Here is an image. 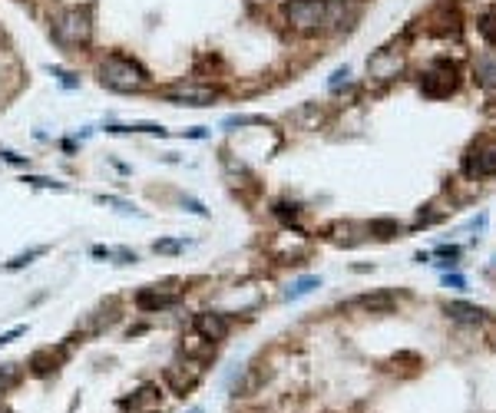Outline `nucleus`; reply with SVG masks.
Instances as JSON below:
<instances>
[{"mask_svg":"<svg viewBox=\"0 0 496 413\" xmlns=\"http://www.w3.org/2000/svg\"><path fill=\"white\" fill-rule=\"evenodd\" d=\"M338 10L341 3L338 0H285L282 3V14L298 33H311V30H321L338 20Z\"/></svg>","mask_w":496,"mask_h":413,"instance_id":"f257e3e1","label":"nucleus"},{"mask_svg":"<svg viewBox=\"0 0 496 413\" xmlns=\"http://www.w3.org/2000/svg\"><path fill=\"white\" fill-rule=\"evenodd\" d=\"M100 80L116 93H136V89H143L149 83L146 70L129 57H106L103 66H100Z\"/></svg>","mask_w":496,"mask_h":413,"instance_id":"f03ea898","label":"nucleus"},{"mask_svg":"<svg viewBox=\"0 0 496 413\" xmlns=\"http://www.w3.org/2000/svg\"><path fill=\"white\" fill-rule=\"evenodd\" d=\"M202 374H205L202 360H196V357H179V360H172V364L163 370V380L176 397H185V394L196 390V384L202 380Z\"/></svg>","mask_w":496,"mask_h":413,"instance_id":"7ed1b4c3","label":"nucleus"},{"mask_svg":"<svg viewBox=\"0 0 496 413\" xmlns=\"http://www.w3.org/2000/svg\"><path fill=\"white\" fill-rule=\"evenodd\" d=\"M53 33H57V40H60L63 46H83L90 44L93 37V20L86 10H63L60 20L53 24Z\"/></svg>","mask_w":496,"mask_h":413,"instance_id":"20e7f679","label":"nucleus"},{"mask_svg":"<svg viewBox=\"0 0 496 413\" xmlns=\"http://www.w3.org/2000/svg\"><path fill=\"white\" fill-rule=\"evenodd\" d=\"M165 100L179 106H212L219 100V93L212 86H196V83H179V86L165 89Z\"/></svg>","mask_w":496,"mask_h":413,"instance_id":"39448f33","label":"nucleus"},{"mask_svg":"<svg viewBox=\"0 0 496 413\" xmlns=\"http://www.w3.org/2000/svg\"><path fill=\"white\" fill-rule=\"evenodd\" d=\"M196 334H202L205 340H226L228 338V318L219 311H202L196 314Z\"/></svg>","mask_w":496,"mask_h":413,"instance_id":"423d86ee","label":"nucleus"},{"mask_svg":"<svg viewBox=\"0 0 496 413\" xmlns=\"http://www.w3.org/2000/svg\"><path fill=\"white\" fill-rule=\"evenodd\" d=\"M466 176H480V178H486V176H496V139L493 143H483L470 159H466Z\"/></svg>","mask_w":496,"mask_h":413,"instance_id":"0eeeda50","label":"nucleus"},{"mask_svg":"<svg viewBox=\"0 0 496 413\" xmlns=\"http://www.w3.org/2000/svg\"><path fill=\"white\" fill-rule=\"evenodd\" d=\"M176 304V291L172 288H146V291H139L136 295V308L146 311V314H156V311H165Z\"/></svg>","mask_w":496,"mask_h":413,"instance_id":"6e6552de","label":"nucleus"},{"mask_svg":"<svg viewBox=\"0 0 496 413\" xmlns=\"http://www.w3.org/2000/svg\"><path fill=\"white\" fill-rule=\"evenodd\" d=\"M129 407L136 413H156L163 410V397H159V387L156 384H143L133 390V397H129Z\"/></svg>","mask_w":496,"mask_h":413,"instance_id":"1a4fd4ad","label":"nucleus"},{"mask_svg":"<svg viewBox=\"0 0 496 413\" xmlns=\"http://www.w3.org/2000/svg\"><path fill=\"white\" fill-rule=\"evenodd\" d=\"M457 70H450V73H440V70H430V73L423 76V93L427 96H447V93H453V86H457Z\"/></svg>","mask_w":496,"mask_h":413,"instance_id":"9d476101","label":"nucleus"},{"mask_svg":"<svg viewBox=\"0 0 496 413\" xmlns=\"http://www.w3.org/2000/svg\"><path fill=\"white\" fill-rule=\"evenodd\" d=\"M60 360H63V354H57L53 347H44V351H37V354L30 357V364H27V367H30L33 377H50L53 370L60 367Z\"/></svg>","mask_w":496,"mask_h":413,"instance_id":"9b49d317","label":"nucleus"},{"mask_svg":"<svg viewBox=\"0 0 496 413\" xmlns=\"http://www.w3.org/2000/svg\"><path fill=\"white\" fill-rule=\"evenodd\" d=\"M447 314H450L453 321H460V324H480V321H486V311L473 308V304H463V301H450Z\"/></svg>","mask_w":496,"mask_h":413,"instance_id":"f8f14e48","label":"nucleus"},{"mask_svg":"<svg viewBox=\"0 0 496 413\" xmlns=\"http://www.w3.org/2000/svg\"><path fill=\"white\" fill-rule=\"evenodd\" d=\"M367 66H371V73H374L377 80H391V76H397V70H401V57L380 53V57H374Z\"/></svg>","mask_w":496,"mask_h":413,"instance_id":"ddd939ff","label":"nucleus"},{"mask_svg":"<svg viewBox=\"0 0 496 413\" xmlns=\"http://www.w3.org/2000/svg\"><path fill=\"white\" fill-rule=\"evenodd\" d=\"M318 284H321V278H315V275H311V278H301V281H295V284H291V288L285 291V301H298V297L311 295V291H315Z\"/></svg>","mask_w":496,"mask_h":413,"instance_id":"4468645a","label":"nucleus"},{"mask_svg":"<svg viewBox=\"0 0 496 413\" xmlns=\"http://www.w3.org/2000/svg\"><path fill=\"white\" fill-rule=\"evenodd\" d=\"M291 122L301 126V129H311L315 122H321V109L318 106H301L298 113H291Z\"/></svg>","mask_w":496,"mask_h":413,"instance_id":"2eb2a0df","label":"nucleus"},{"mask_svg":"<svg viewBox=\"0 0 496 413\" xmlns=\"http://www.w3.org/2000/svg\"><path fill=\"white\" fill-rule=\"evenodd\" d=\"M17 380H20V370H17V364H3V367H0V397H3L7 390H14Z\"/></svg>","mask_w":496,"mask_h":413,"instance_id":"dca6fc26","label":"nucleus"},{"mask_svg":"<svg viewBox=\"0 0 496 413\" xmlns=\"http://www.w3.org/2000/svg\"><path fill=\"white\" fill-rule=\"evenodd\" d=\"M235 126H268V119L265 116H228L226 129H235Z\"/></svg>","mask_w":496,"mask_h":413,"instance_id":"f3484780","label":"nucleus"},{"mask_svg":"<svg viewBox=\"0 0 496 413\" xmlns=\"http://www.w3.org/2000/svg\"><path fill=\"white\" fill-rule=\"evenodd\" d=\"M477 73L483 76V83H496V59L493 57L480 59V63H477Z\"/></svg>","mask_w":496,"mask_h":413,"instance_id":"a211bd4d","label":"nucleus"},{"mask_svg":"<svg viewBox=\"0 0 496 413\" xmlns=\"http://www.w3.org/2000/svg\"><path fill=\"white\" fill-rule=\"evenodd\" d=\"M46 248H33V251H27V255H17L14 261H7V268H10V271H17V268H24V265H30L33 258H40V255H44Z\"/></svg>","mask_w":496,"mask_h":413,"instance_id":"6ab92c4d","label":"nucleus"},{"mask_svg":"<svg viewBox=\"0 0 496 413\" xmlns=\"http://www.w3.org/2000/svg\"><path fill=\"white\" fill-rule=\"evenodd\" d=\"M358 304H364V308H391V297L380 295V297H358Z\"/></svg>","mask_w":496,"mask_h":413,"instance_id":"aec40b11","label":"nucleus"},{"mask_svg":"<svg viewBox=\"0 0 496 413\" xmlns=\"http://www.w3.org/2000/svg\"><path fill=\"white\" fill-rule=\"evenodd\" d=\"M156 251H163V255H176V251H182V241H156Z\"/></svg>","mask_w":496,"mask_h":413,"instance_id":"412c9836","label":"nucleus"},{"mask_svg":"<svg viewBox=\"0 0 496 413\" xmlns=\"http://www.w3.org/2000/svg\"><path fill=\"white\" fill-rule=\"evenodd\" d=\"M20 334H27V327H14V331H7V334H0V347L3 344H10V340H17Z\"/></svg>","mask_w":496,"mask_h":413,"instance_id":"4be33fe9","label":"nucleus"},{"mask_svg":"<svg viewBox=\"0 0 496 413\" xmlns=\"http://www.w3.org/2000/svg\"><path fill=\"white\" fill-rule=\"evenodd\" d=\"M27 182H33V185H40V189H63L60 182H53V178H27Z\"/></svg>","mask_w":496,"mask_h":413,"instance_id":"5701e85b","label":"nucleus"},{"mask_svg":"<svg viewBox=\"0 0 496 413\" xmlns=\"http://www.w3.org/2000/svg\"><path fill=\"white\" fill-rule=\"evenodd\" d=\"M371 228H374V232H397V225H394V221H374Z\"/></svg>","mask_w":496,"mask_h":413,"instance_id":"b1692460","label":"nucleus"},{"mask_svg":"<svg viewBox=\"0 0 496 413\" xmlns=\"http://www.w3.org/2000/svg\"><path fill=\"white\" fill-rule=\"evenodd\" d=\"M345 80H347V70H338V73L331 76V89H338L341 83H345Z\"/></svg>","mask_w":496,"mask_h":413,"instance_id":"393cba45","label":"nucleus"},{"mask_svg":"<svg viewBox=\"0 0 496 413\" xmlns=\"http://www.w3.org/2000/svg\"><path fill=\"white\" fill-rule=\"evenodd\" d=\"M447 288H466V281L460 278V275H453V278L447 275Z\"/></svg>","mask_w":496,"mask_h":413,"instance_id":"a878e982","label":"nucleus"},{"mask_svg":"<svg viewBox=\"0 0 496 413\" xmlns=\"http://www.w3.org/2000/svg\"><path fill=\"white\" fill-rule=\"evenodd\" d=\"M93 255H96V258H113V251L103 248V245H96V248H93Z\"/></svg>","mask_w":496,"mask_h":413,"instance_id":"bb28decb","label":"nucleus"},{"mask_svg":"<svg viewBox=\"0 0 496 413\" xmlns=\"http://www.w3.org/2000/svg\"><path fill=\"white\" fill-rule=\"evenodd\" d=\"M189 413H202V410H199V407H196V410H189Z\"/></svg>","mask_w":496,"mask_h":413,"instance_id":"cd10ccee","label":"nucleus"}]
</instances>
